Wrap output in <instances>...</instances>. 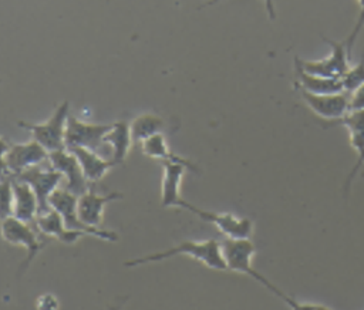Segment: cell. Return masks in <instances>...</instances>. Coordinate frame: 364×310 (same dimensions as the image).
I'll return each mask as SVG.
<instances>
[{"instance_id": "cell-1", "label": "cell", "mask_w": 364, "mask_h": 310, "mask_svg": "<svg viewBox=\"0 0 364 310\" xmlns=\"http://www.w3.org/2000/svg\"><path fill=\"white\" fill-rule=\"evenodd\" d=\"M175 256H188L193 260L202 263L212 270H228L225 257L222 253V243L216 239H203V240H182L178 245L145 256H139L131 260L124 262L125 267H136L148 263L162 262Z\"/></svg>"}, {"instance_id": "cell-2", "label": "cell", "mask_w": 364, "mask_h": 310, "mask_svg": "<svg viewBox=\"0 0 364 310\" xmlns=\"http://www.w3.org/2000/svg\"><path fill=\"white\" fill-rule=\"evenodd\" d=\"M0 235L4 242L14 246H23L27 252L24 260L20 264L18 274L28 269L30 263L47 246L48 242V237L41 235L34 223L20 220L14 216H9L0 220Z\"/></svg>"}, {"instance_id": "cell-3", "label": "cell", "mask_w": 364, "mask_h": 310, "mask_svg": "<svg viewBox=\"0 0 364 310\" xmlns=\"http://www.w3.org/2000/svg\"><path fill=\"white\" fill-rule=\"evenodd\" d=\"M70 115V102L63 101L54 109L51 117L44 122L33 124L27 121H18L17 125L28 131L34 141H37L48 154L65 148V128Z\"/></svg>"}, {"instance_id": "cell-4", "label": "cell", "mask_w": 364, "mask_h": 310, "mask_svg": "<svg viewBox=\"0 0 364 310\" xmlns=\"http://www.w3.org/2000/svg\"><path fill=\"white\" fill-rule=\"evenodd\" d=\"M220 243H222V253H223L228 270L249 276L257 283H260L270 293L274 292L277 286H274L252 264V260L256 253V246L252 242V239H225Z\"/></svg>"}, {"instance_id": "cell-5", "label": "cell", "mask_w": 364, "mask_h": 310, "mask_svg": "<svg viewBox=\"0 0 364 310\" xmlns=\"http://www.w3.org/2000/svg\"><path fill=\"white\" fill-rule=\"evenodd\" d=\"M77 195L71 193L65 188H57L48 198L50 209H54L61 218L65 228L71 230H81L88 236L101 239L104 242H117L119 239L118 233L114 230H107L101 228H90L84 225L77 216Z\"/></svg>"}, {"instance_id": "cell-6", "label": "cell", "mask_w": 364, "mask_h": 310, "mask_svg": "<svg viewBox=\"0 0 364 310\" xmlns=\"http://www.w3.org/2000/svg\"><path fill=\"white\" fill-rule=\"evenodd\" d=\"M179 208H183L193 215H196L199 219L212 223L222 235L226 236V239H250L253 233V220L245 216H237L230 212H213L208 209L198 208L188 201L182 199Z\"/></svg>"}, {"instance_id": "cell-7", "label": "cell", "mask_w": 364, "mask_h": 310, "mask_svg": "<svg viewBox=\"0 0 364 310\" xmlns=\"http://www.w3.org/2000/svg\"><path fill=\"white\" fill-rule=\"evenodd\" d=\"M323 40L331 47V54L328 57L321 60H303L296 55L294 64H297L303 71L309 74L341 80L351 67L348 63L350 54L347 51L346 41H336L327 37H323Z\"/></svg>"}, {"instance_id": "cell-8", "label": "cell", "mask_w": 364, "mask_h": 310, "mask_svg": "<svg viewBox=\"0 0 364 310\" xmlns=\"http://www.w3.org/2000/svg\"><path fill=\"white\" fill-rule=\"evenodd\" d=\"M112 124H92L81 121L74 115H68L65 128V148L81 146L92 151H100L104 145V138Z\"/></svg>"}, {"instance_id": "cell-9", "label": "cell", "mask_w": 364, "mask_h": 310, "mask_svg": "<svg viewBox=\"0 0 364 310\" xmlns=\"http://www.w3.org/2000/svg\"><path fill=\"white\" fill-rule=\"evenodd\" d=\"M41 165L28 168L24 172L18 173L17 176H13V178L23 181L31 186V189L34 191V193L38 199V205H40L38 215L50 210L48 198L57 188H60V183L63 181V175L58 171H55L54 168H51L48 161H47V166H41Z\"/></svg>"}, {"instance_id": "cell-10", "label": "cell", "mask_w": 364, "mask_h": 310, "mask_svg": "<svg viewBox=\"0 0 364 310\" xmlns=\"http://www.w3.org/2000/svg\"><path fill=\"white\" fill-rule=\"evenodd\" d=\"M299 92L311 112L328 122H334L351 111V95L346 91L336 94H310L299 90Z\"/></svg>"}, {"instance_id": "cell-11", "label": "cell", "mask_w": 364, "mask_h": 310, "mask_svg": "<svg viewBox=\"0 0 364 310\" xmlns=\"http://www.w3.org/2000/svg\"><path fill=\"white\" fill-rule=\"evenodd\" d=\"M328 125H341L348 132V139L351 148L357 154V161L354 166L351 168L346 183H344V195L350 192V188L358 175L360 169L364 166V109H351L348 114H346L343 118L328 122Z\"/></svg>"}, {"instance_id": "cell-12", "label": "cell", "mask_w": 364, "mask_h": 310, "mask_svg": "<svg viewBox=\"0 0 364 310\" xmlns=\"http://www.w3.org/2000/svg\"><path fill=\"white\" fill-rule=\"evenodd\" d=\"M48 164L63 175L65 181L64 188L71 193L80 196L90 189L91 183L85 179L77 158L67 148L48 154Z\"/></svg>"}, {"instance_id": "cell-13", "label": "cell", "mask_w": 364, "mask_h": 310, "mask_svg": "<svg viewBox=\"0 0 364 310\" xmlns=\"http://www.w3.org/2000/svg\"><path fill=\"white\" fill-rule=\"evenodd\" d=\"M4 161L10 175L17 176L28 168L47 162L48 152L37 141L31 139L21 144H11Z\"/></svg>"}, {"instance_id": "cell-14", "label": "cell", "mask_w": 364, "mask_h": 310, "mask_svg": "<svg viewBox=\"0 0 364 310\" xmlns=\"http://www.w3.org/2000/svg\"><path fill=\"white\" fill-rule=\"evenodd\" d=\"M121 198L122 193L119 192H108L104 195L97 193L91 185L88 191L77 198V216L84 225L90 228H100L102 223L105 206L109 202L118 201Z\"/></svg>"}, {"instance_id": "cell-15", "label": "cell", "mask_w": 364, "mask_h": 310, "mask_svg": "<svg viewBox=\"0 0 364 310\" xmlns=\"http://www.w3.org/2000/svg\"><path fill=\"white\" fill-rule=\"evenodd\" d=\"M186 171H191L186 165L179 162L164 161L162 162V181H161V206L162 208H179L182 202L181 183Z\"/></svg>"}, {"instance_id": "cell-16", "label": "cell", "mask_w": 364, "mask_h": 310, "mask_svg": "<svg viewBox=\"0 0 364 310\" xmlns=\"http://www.w3.org/2000/svg\"><path fill=\"white\" fill-rule=\"evenodd\" d=\"M34 226L46 237H48V239L53 237L64 245H73L78 239L88 236L87 233H84L81 230H71V229L65 228L63 218L54 209H50V210L38 215L37 219L34 220Z\"/></svg>"}, {"instance_id": "cell-17", "label": "cell", "mask_w": 364, "mask_h": 310, "mask_svg": "<svg viewBox=\"0 0 364 310\" xmlns=\"http://www.w3.org/2000/svg\"><path fill=\"white\" fill-rule=\"evenodd\" d=\"M67 149L71 151L73 155L77 158L85 179L91 185L101 181L115 166V164L109 158L102 156L97 151L81 148V146H71Z\"/></svg>"}, {"instance_id": "cell-18", "label": "cell", "mask_w": 364, "mask_h": 310, "mask_svg": "<svg viewBox=\"0 0 364 310\" xmlns=\"http://www.w3.org/2000/svg\"><path fill=\"white\" fill-rule=\"evenodd\" d=\"M38 213V199L31 186L13 178V216L20 220L34 223Z\"/></svg>"}, {"instance_id": "cell-19", "label": "cell", "mask_w": 364, "mask_h": 310, "mask_svg": "<svg viewBox=\"0 0 364 310\" xmlns=\"http://www.w3.org/2000/svg\"><path fill=\"white\" fill-rule=\"evenodd\" d=\"M132 144L134 142L131 138L129 124L127 121L112 122L111 129L107 132V135L104 138V145L109 146V149H111L109 159L115 165H119L127 159Z\"/></svg>"}, {"instance_id": "cell-20", "label": "cell", "mask_w": 364, "mask_h": 310, "mask_svg": "<svg viewBox=\"0 0 364 310\" xmlns=\"http://www.w3.org/2000/svg\"><path fill=\"white\" fill-rule=\"evenodd\" d=\"M294 87L310 94H336L344 91L341 80L309 74L297 64H294Z\"/></svg>"}, {"instance_id": "cell-21", "label": "cell", "mask_w": 364, "mask_h": 310, "mask_svg": "<svg viewBox=\"0 0 364 310\" xmlns=\"http://www.w3.org/2000/svg\"><path fill=\"white\" fill-rule=\"evenodd\" d=\"M141 145V151L145 156L148 158H152V159H158L161 162L164 161H171V162H179V164H183L186 165L192 172H199L198 166L191 162L189 159L181 156V155H176L175 152H172L168 146V142H166V138L165 135L161 132V134H155L152 137H149L148 139H145L144 142L139 144Z\"/></svg>"}, {"instance_id": "cell-22", "label": "cell", "mask_w": 364, "mask_h": 310, "mask_svg": "<svg viewBox=\"0 0 364 310\" xmlns=\"http://www.w3.org/2000/svg\"><path fill=\"white\" fill-rule=\"evenodd\" d=\"M165 128V119L156 114H141L129 122L131 138L134 144H141L155 134H161Z\"/></svg>"}, {"instance_id": "cell-23", "label": "cell", "mask_w": 364, "mask_h": 310, "mask_svg": "<svg viewBox=\"0 0 364 310\" xmlns=\"http://www.w3.org/2000/svg\"><path fill=\"white\" fill-rule=\"evenodd\" d=\"M341 84L344 91L350 95L364 85V51L360 61L354 67H350L348 71L343 75Z\"/></svg>"}, {"instance_id": "cell-24", "label": "cell", "mask_w": 364, "mask_h": 310, "mask_svg": "<svg viewBox=\"0 0 364 310\" xmlns=\"http://www.w3.org/2000/svg\"><path fill=\"white\" fill-rule=\"evenodd\" d=\"M13 216V176L0 178V220Z\"/></svg>"}, {"instance_id": "cell-25", "label": "cell", "mask_w": 364, "mask_h": 310, "mask_svg": "<svg viewBox=\"0 0 364 310\" xmlns=\"http://www.w3.org/2000/svg\"><path fill=\"white\" fill-rule=\"evenodd\" d=\"M276 297H279L290 310H333L324 304H318V303H304V301H299L294 297L286 294L284 292H282L280 289L277 290V293L274 294Z\"/></svg>"}, {"instance_id": "cell-26", "label": "cell", "mask_w": 364, "mask_h": 310, "mask_svg": "<svg viewBox=\"0 0 364 310\" xmlns=\"http://www.w3.org/2000/svg\"><path fill=\"white\" fill-rule=\"evenodd\" d=\"M357 3H358V9H360V10H358V17H357V21H355V24H354L351 33L348 34V37H347V40H346V46H347L348 54H351L353 46H354L357 37L360 36V33H361V30H363V27H364V0H357Z\"/></svg>"}, {"instance_id": "cell-27", "label": "cell", "mask_w": 364, "mask_h": 310, "mask_svg": "<svg viewBox=\"0 0 364 310\" xmlns=\"http://www.w3.org/2000/svg\"><path fill=\"white\" fill-rule=\"evenodd\" d=\"M37 310H58V300L54 294L46 293L37 297Z\"/></svg>"}, {"instance_id": "cell-28", "label": "cell", "mask_w": 364, "mask_h": 310, "mask_svg": "<svg viewBox=\"0 0 364 310\" xmlns=\"http://www.w3.org/2000/svg\"><path fill=\"white\" fill-rule=\"evenodd\" d=\"M351 109H364V85L351 94Z\"/></svg>"}, {"instance_id": "cell-29", "label": "cell", "mask_w": 364, "mask_h": 310, "mask_svg": "<svg viewBox=\"0 0 364 310\" xmlns=\"http://www.w3.org/2000/svg\"><path fill=\"white\" fill-rule=\"evenodd\" d=\"M11 144L7 141V138L0 137V158H4L10 149Z\"/></svg>"}, {"instance_id": "cell-30", "label": "cell", "mask_w": 364, "mask_h": 310, "mask_svg": "<svg viewBox=\"0 0 364 310\" xmlns=\"http://www.w3.org/2000/svg\"><path fill=\"white\" fill-rule=\"evenodd\" d=\"M266 6V10H267V14H269V18L270 20H274L276 17V13H274V4H273V0H262Z\"/></svg>"}, {"instance_id": "cell-31", "label": "cell", "mask_w": 364, "mask_h": 310, "mask_svg": "<svg viewBox=\"0 0 364 310\" xmlns=\"http://www.w3.org/2000/svg\"><path fill=\"white\" fill-rule=\"evenodd\" d=\"M7 176H11L9 172L7 164H6L4 158H0V178H7Z\"/></svg>"}, {"instance_id": "cell-32", "label": "cell", "mask_w": 364, "mask_h": 310, "mask_svg": "<svg viewBox=\"0 0 364 310\" xmlns=\"http://www.w3.org/2000/svg\"><path fill=\"white\" fill-rule=\"evenodd\" d=\"M108 310H121V306H108Z\"/></svg>"}, {"instance_id": "cell-33", "label": "cell", "mask_w": 364, "mask_h": 310, "mask_svg": "<svg viewBox=\"0 0 364 310\" xmlns=\"http://www.w3.org/2000/svg\"><path fill=\"white\" fill-rule=\"evenodd\" d=\"M219 1H222V0H210V1H208V3H206V6H212V4L219 3Z\"/></svg>"}, {"instance_id": "cell-34", "label": "cell", "mask_w": 364, "mask_h": 310, "mask_svg": "<svg viewBox=\"0 0 364 310\" xmlns=\"http://www.w3.org/2000/svg\"><path fill=\"white\" fill-rule=\"evenodd\" d=\"M0 82H1V80H0Z\"/></svg>"}]
</instances>
